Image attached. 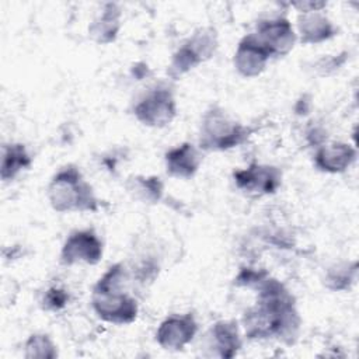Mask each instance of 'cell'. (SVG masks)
I'll use <instances>...</instances> for the list:
<instances>
[{"label":"cell","instance_id":"7a4b0ae2","mask_svg":"<svg viewBox=\"0 0 359 359\" xmlns=\"http://www.w3.org/2000/svg\"><path fill=\"white\" fill-rule=\"evenodd\" d=\"M129 273L123 264L111 265L95 282L91 292V307L98 318L115 325L133 323L139 313L137 300L125 290Z\"/></svg>","mask_w":359,"mask_h":359},{"label":"cell","instance_id":"9a60e30c","mask_svg":"<svg viewBox=\"0 0 359 359\" xmlns=\"http://www.w3.org/2000/svg\"><path fill=\"white\" fill-rule=\"evenodd\" d=\"M164 164L165 172L170 177L189 180L198 172L202 164V154L199 147L191 142H182L181 144H177L165 151Z\"/></svg>","mask_w":359,"mask_h":359},{"label":"cell","instance_id":"7c38bea8","mask_svg":"<svg viewBox=\"0 0 359 359\" xmlns=\"http://www.w3.org/2000/svg\"><path fill=\"white\" fill-rule=\"evenodd\" d=\"M269 59V52L257 39L254 32H251L240 39L233 56V65L240 76L252 79L266 69Z\"/></svg>","mask_w":359,"mask_h":359},{"label":"cell","instance_id":"5bb4252c","mask_svg":"<svg viewBox=\"0 0 359 359\" xmlns=\"http://www.w3.org/2000/svg\"><path fill=\"white\" fill-rule=\"evenodd\" d=\"M296 28L297 41L303 45H317L338 34V28L321 10L299 13Z\"/></svg>","mask_w":359,"mask_h":359},{"label":"cell","instance_id":"277c9868","mask_svg":"<svg viewBox=\"0 0 359 359\" xmlns=\"http://www.w3.org/2000/svg\"><path fill=\"white\" fill-rule=\"evenodd\" d=\"M252 129L231 118L220 105L209 107L201 121L198 147L205 151H224L248 140Z\"/></svg>","mask_w":359,"mask_h":359},{"label":"cell","instance_id":"9c48e42d","mask_svg":"<svg viewBox=\"0 0 359 359\" xmlns=\"http://www.w3.org/2000/svg\"><path fill=\"white\" fill-rule=\"evenodd\" d=\"M236 188L251 196L275 194L282 185V171L269 164L252 163L233 172Z\"/></svg>","mask_w":359,"mask_h":359},{"label":"cell","instance_id":"ac0fdd59","mask_svg":"<svg viewBox=\"0 0 359 359\" xmlns=\"http://www.w3.org/2000/svg\"><path fill=\"white\" fill-rule=\"evenodd\" d=\"M126 189L130 196L142 203H158L164 194V184L156 175H132L126 181Z\"/></svg>","mask_w":359,"mask_h":359},{"label":"cell","instance_id":"3957f363","mask_svg":"<svg viewBox=\"0 0 359 359\" xmlns=\"http://www.w3.org/2000/svg\"><path fill=\"white\" fill-rule=\"evenodd\" d=\"M46 198L53 210L66 212H97L100 199L94 188L74 164H66L50 178Z\"/></svg>","mask_w":359,"mask_h":359},{"label":"cell","instance_id":"2e32d148","mask_svg":"<svg viewBox=\"0 0 359 359\" xmlns=\"http://www.w3.org/2000/svg\"><path fill=\"white\" fill-rule=\"evenodd\" d=\"M121 17L122 11L115 3H105L101 8V13L90 22L88 35L90 38L100 43L108 45L112 43L121 29Z\"/></svg>","mask_w":359,"mask_h":359},{"label":"cell","instance_id":"5b68a950","mask_svg":"<svg viewBox=\"0 0 359 359\" xmlns=\"http://www.w3.org/2000/svg\"><path fill=\"white\" fill-rule=\"evenodd\" d=\"M217 32L212 27H201L172 53L167 74L178 80L201 63L209 60L217 49Z\"/></svg>","mask_w":359,"mask_h":359},{"label":"cell","instance_id":"8992f818","mask_svg":"<svg viewBox=\"0 0 359 359\" xmlns=\"http://www.w3.org/2000/svg\"><path fill=\"white\" fill-rule=\"evenodd\" d=\"M135 118L149 128H164L177 115V101L171 87L157 84L149 88L133 105Z\"/></svg>","mask_w":359,"mask_h":359},{"label":"cell","instance_id":"d6986e66","mask_svg":"<svg viewBox=\"0 0 359 359\" xmlns=\"http://www.w3.org/2000/svg\"><path fill=\"white\" fill-rule=\"evenodd\" d=\"M356 275H358L356 261L334 265L332 268L327 269V272H325L324 286L334 292L348 290L355 283Z\"/></svg>","mask_w":359,"mask_h":359},{"label":"cell","instance_id":"30bf717a","mask_svg":"<svg viewBox=\"0 0 359 359\" xmlns=\"http://www.w3.org/2000/svg\"><path fill=\"white\" fill-rule=\"evenodd\" d=\"M243 346V339L236 320H219L210 325L202 339L206 356L234 358Z\"/></svg>","mask_w":359,"mask_h":359},{"label":"cell","instance_id":"52a82bcc","mask_svg":"<svg viewBox=\"0 0 359 359\" xmlns=\"http://www.w3.org/2000/svg\"><path fill=\"white\" fill-rule=\"evenodd\" d=\"M102 254L104 244L94 229H76L66 237L59 258L66 266L76 264L97 265Z\"/></svg>","mask_w":359,"mask_h":359},{"label":"cell","instance_id":"603a6c76","mask_svg":"<svg viewBox=\"0 0 359 359\" xmlns=\"http://www.w3.org/2000/svg\"><path fill=\"white\" fill-rule=\"evenodd\" d=\"M348 53L344 52L341 55H335V56H324L321 59H318L316 62V69L318 70L320 76H328L331 73H334L335 70H338L346 60Z\"/></svg>","mask_w":359,"mask_h":359},{"label":"cell","instance_id":"7402d4cb","mask_svg":"<svg viewBox=\"0 0 359 359\" xmlns=\"http://www.w3.org/2000/svg\"><path fill=\"white\" fill-rule=\"evenodd\" d=\"M268 272L262 269H254V268H243L240 273L236 276V285L237 286H245V287H257L265 278H268Z\"/></svg>","mask_w":359,"mask_h":359},{"label":"cell","instance_id":"ba28073f","mask_svg":"<svg viewBox=\"0 0 359 359\" xmlns=\"http://www.w3.org/2000/svg\"><path fill=\"white\" fill-rule=\"evenodd\" d=\"M254 35L269 52L271 57L287 55L297 42L296 31L285 15L262 18L255 25Z\"/></svg>","mask_w":359,"mask_h":359},{"label":"cell","instance_id":"e0dca14e","mask_svg":"<svg viewBox=\"0 0 359 359\" xmlns=\"http://www.w3.org/2000/svg\"><path fill=\"white\" fill-rule=\"evenodd\" d=\"M32 164L31 154L22 143L3 144L0 177L3 181H11Z\"/></svg>","mask_w":359,"mask_h":359},{"label":"cell","instance_id":"4fadbf2b","mask_svg":"<svg viewBox=\"0 0 359 359\" xmlns=\"http://www.w3.org/2000/svg\"><path fill=\"white\" fill-rule=\"evenodd\" d=\"M356 147L345 142H324L314 153V167L327 174L345 172L356 160Z\"/></svg>","mask_w":359,"mask_h":359},{"label":"cell","instance_id":"6da1fadb","mask_svg":"<svg viewBox=\"0 0 359 359\" xmlns=\"http://www.w3.org/2000/svg\"><path fill=\"white\" fill-rule=\"evenodd\" d=\"M255 289L257 300L243 316L244 335L248 339L275 338L293 344L302 324L293 294L282 282L271 276Z\"/></svg>","mask_w":359,"mask_h":359},{"label":"cell","instance_id":"ffe728a7","mask_svg":"<svg viewBox=\"0 0 359 359\" xmlns=\"http://www.w3.org/2000/svg\"><path fill=\"white\" fill-rule=\"evenodd\" d=\"M24 356L28 359H55L57 346L48 334L35 332L24 344Z\"/></svg>","mask_w":359,"mask_h":359},{"label":"cell","instance_id":"44dd1931","mask_svg":"<svg viewBox=\"0 0 359 359\" xmlns=\"http://www.w3.org/2000/svg\"><path fill=\"white\" fill-rule=\"evenodd\" d=\"M69 302V293L57 286H52L49 287L43 297H42V306L45 310L49 311H57L62 310Z\"/></svg>","mask_w":359,"mask_h":359},{"label":"cell","instance_id":"8fae6325","mask_svg":"<svg viewBox=\"0 0 359 359\" xmlns=\"http://www.w3.org/2000/svg\"><path fill=\"white\" fill-rule=\"evenodd\" d=\"M198 323L192 313L165 317L156 331V342L165 351H181L195 338Z\"/></svg>","mask_w":359,"mask_h":359}]
</instances>
